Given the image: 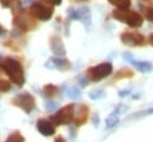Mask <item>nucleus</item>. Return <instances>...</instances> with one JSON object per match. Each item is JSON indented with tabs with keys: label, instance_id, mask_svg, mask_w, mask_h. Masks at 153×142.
Returning a JSON list of instances; mask_svg holds the SVG:
<instances>
[{
	"label": "nucleus",
	"instance_id": "nucleus-18",
	"mask_svg": "<svg viewBox=\"0 0 153 142\" xmlns=\"http://www.w3.org/2000/svg\"><path fill=\"white\" fill-rule=\"evenodd\" d=\"M105 95H106V93H105V91L102 89V88L93 89V91H91V92L88 93V97H90V99H92V100L103 99V98H105Z\"/></svg>",
	"mask_w": 153,
	"mask_h": 142
},
{
	"label": "nucleus",
	"instance_id": "nucleus-13",
	"mask_svg": "<svg viewBox=\"0 0 153 142\" xmlns=\"http://www.w3.org/2000/svg\"><path fill=\"white\" fill-rule=\"evenodd\" d=\"M130 63L141 73H149V72L153 70V64L148 61H136V60H134Z\"/></svg>",
	"mask_w": 153,
	"mask_h": 142
},
{
	"label": "nucleus",
	"instance_id": "nucleus-15",
	"mask_svg": "<svg viewBox=\"0 0 153 142\" xmlns=\"http://www.w3.org/2000/svg\"><path fill=\"white\" fill-rule=\"evenodd\" d=\"M55 68H59L60 70H67L71 68V62L67 58L63 57H53Z\"/></svg>",
	"mask_w": 153,
	"mask_h": 142
},
{
	"label": "nucleus",
	"instance_id": "nucleus-29",
	"mask_svg": "<svg viewBox=\"0 0 153 142\" xmlns=\"http://www.w3.org/2000/svg\"><path fill=\"white\" fill-rule=\"evenodd\" d=\"M92 123H93L94 126H98V125H99V116H98V113H94V115H93V117H92Z\"/></svg>",
	"mask_w": 153,
	"mask_h": 142
},
{
	"label": "nucleus",
	"instance_id": "nucleus-37",
	"mask_svg": "<svg viewBox=\"0 0 153 142\" xmlns=\"http://www.w3.org/2000/svg\"><path fill=\"white\" fill-rule=\"evenodd\" d=\"M139 97H140V94H134L133 95V99H139Z\"/></svg>",
	"mask_w": 153,
	"mask_h": 142
},
{
	"label": "nucleus",
	"instance_id": "nucleus-12",
	"mask_svg": "<svg viewBox=\"0 0 153 142\" xmlns=\"http://www.w3.org/2000/svg\"><path fill=\"white\" fill-rule=\"evenodd\" d=\"M13 25L14 27L19 29L20 31H27L30 29V24H29V19L27 17H25L24 14H18L13 17Z\"/></svg>",
	"mask_w": 153,
	"mask_h": 142
},
{
	"label": "nucleus",
	"instance_id": "nucleus-6",
	"mask_svg": "<svg viewBox=\"0 0 153 142\" xmlns=\"http://www.w3.org/2000/svg\"><path fill=\"white\" fill-rule=\"evenodd\" d=\"M12 104L17 107H20L26 115H29L36 106V100L33 98L32 94H30L29 92H23L18 95H16L12 99Z\"/></svg>",
	"mask_w": 153,
	"mask_h": 142
},
{
	"label": "nucleus",
	"instance_id": "nucleus-7",
	"mask_svg": "<svg viewBox=\"0 0 153 142\" xmlns=\"http://www.w3.org/2000/svg\"><path fill=\"white\" fill-rule=\"evenodd\" d=\"M121 41L128 47H141L145 44V37L139 32H123Z\"/></svg>",
	"mask_w": 153,
	"mask_h": 142
},
{
	"label": "nucleus",
	"instance_id": "nucleus-5",
	"mask_svg": "<svg viewBox=\"0 0 153 142\" xmlns=\"http://www.w3.org/2000/svg\"><path fill=\"white\" fill-rule=\"evenodd\" d=\"M112 73V64L111 62H102L94 67H91L87 69L86 75L87 79L91 81H100L102 79L109 76Z\"/></svg>",
	"mask_w": 153,
	"mask_h": 142
},
{
	"label": "nucleus",
	"instance_id": "nucleus-24",
	"mask_svg": "<svg viewBox=\"0 0 153 142\" xmlns=\"http://www.w3.org/2000/svg\"><path fill=\"white\" fill-rule=\"evenodd\" d=\"M127 110H128V106H126V105H123V104H118V105L115 107L114 112L117 113V115H121V113H124Z\"/></svg>",
	"mask_w": 153,
	"mask_h": 142
},
{
	"label": "nucleus",
	"instance_id": "nucleus-9",
	"mask_svg": "<svg viewBox=\"0 0 153 142\" xmlns=\"http://www.w3.org/2000/svg\"><path fill=\"white\" fill-rule=\"evenodd\" d=\"M87 116H88V106L85 104L79 105L78 107H75V113H74V124L75 126H80L82 125L86 121H87Z\"/></svg>",
	"mask_w": 153,
	"mask_h": 142
},
{
	"label": "nucleus",
	"instance_id": "nucleus-36",
	"mask_svg": "<svg viewBox=\"0 0 153 142\" xmlns=\"http://www.w3.org/2000/svg\"><path fill=\"white\" fill-rule=\"evenodd\" d=\"M24 4H30V2H33V0H23Z\"/></svg>",
	"mask_w": 153,
	"mask_h": 142
},
{
	"label": "nucleus",
	"instance_id": "nucleus-31",
	"mask_svg": "<svg viewBox=\"0 0 153 142\" xmlns=\"http://www.w3.org/2000/svg\"><path fill=\"white\" fill-rule=\"evenodd\" d=\"M44 1L49 2V4H50V5H53V6H57V5H61V2H62V0H44Z\"/></svg>",
	"mask_w": 153,
	"mask_h": 142
},
{
	"label": "nucleus",
	"instance_id": "nucleus-2",
	"mask_svg": "<svg viewBox=\"0 0 153 142\" xmlns=\"http://www.w3.org/2000/svg\"><path fill=\"white\" fill-rule=\"evenodd\" d=\"M112 17L121 23H126L130 27H140L143 24V17L140 13L129 10L116 8L112 11Z\"/></svg>",
	"mask_w": 153,
	"mask_h": 142
},
{
	"label": "nucleus",
	"instance_id": "nucleus-34",
	"mask_svg": "<svg viewBox=\"0 0 153 142\" xmlns=\"http://www.w3.org/2000/svg\"><path fill=\"white\" fill-rule=\"evenodd\" d=\"M6 33V30H5V27H2L1 25H0V36H4Z\"/></svg>",
	"mask_w": 153,
	"mask_h": 142
},
{
	"label": "nucleus",
	"instance_id": "nucleus-39",
	"mask_svg": "<svg viewBox=\"0 0 153 142\" xmlns=\"http://www.w3.org/2000/svg\"><path fill=\"white\" fill-rule=\"evenodd\" d=\"M1 60H2V56H1V54H0V62H1Z\"/></svg>",
	"mask_w": 153,
	"mask_h": 142
},
{
	"label": "nucleus",
	"instance_id": "nucleus-10",
	"mask_svg": "<svg viewBox=\"0 0 153 142\" xmlns=\"http://www.w3.org/2000/svg\"><path fill=\"white\" fill-rule=\"evenodd\" d=\"M50 49L53 51V54L57 57L65 56L66 55V48L63 42L61 41V38L59 36H51L50 38Z\"/></svg>",
	"mask_w": 153,
	"mask_h": 142
},
{
	"label": "nucleus",
	"instance_id": "nucleus-23",
	"mask_svg": "<svg viewBox=\"0 0 153 142\" xmlns=\"http://www.w3.org/2000/svg\"><path fill=\"white\" fill-rule=\"evenodd\" d=\"M44 107L49 111H53V110H56L59 107V104L56 101H53V100H45L44 101Z\"/></svg>",
	"mask_w": 153,
	"mask_h": 142
},
{
	"label": "nucleus",
	"instance_id": "nucleus-16",
	"mask_svg": "<svg viewBox=\"0 0 153 142\" xmlns=\"http://www.w3.org/2000/svg\"><path fill=\"white\" fill-rule=\"evenodd\" d=\"M118 123H120V117H118V115L115 113V112H111V113L106 117V119H105V125H106L108 129H111V128L116 126Z\"/></svg>",
	"mask_w": 153,
	"mask_h": 142
},
{
	"label": "nucleus",
	"instance_id": "nucleus-28",
	"mask_svg": "<svg viewBox=\"0 0 153 142\" xmlns=\"http://www.w3.org/2000/svg\"><path fill=\"white\" fill-rule=\"evenodd\" d=\"M13 1L14 0H0V5L2 7H5V8H7V7H10L13 4Z\"/></svg>",
	"mask_w": 153,
	"mask_h": 142
},
{
	"label": "nucleus",
	"instance_id": "nucleus-8",
	"mask_svg": "<svg viewBox=\"0 0 153 142\" xmlns=\"http://www.w3.org/2000/svg\"><path fill=\"white\" fill-rule=\"evenodd\" d=\"M36 129L39 134H42L45 137L53 136L55 134V125L50 122V119H38L36 122Z\"/></svg>",
	"mask_w": 153,
	"mask_h": 142
},
{
	"label": "nucleus",
	"instance_id": "nucleus-35",
	"mask_svg": "<svg viewBox=\"0 0 153 142\" xmlns=\"http://www.w3.org/2000/svg\"><path fill=\"white\" fill-rule=\"evenodd\" d=\"M149 44L153 47V33H151V35H149Z\"/></svg>",
	"mask_w": 153,
	"mask_h": 142
},
{
	"label": "nucleus",
	"instance_id": "nucleus-33",
	"mask_svg": "<svg viewBox=\"0 0 153 142\" xmlns=\"http://www.w3.org/2000/svg\"><path fill=\"white\" fill-rule=\"evenodd\" d=\"M54 142H66V140L62 137V136H57L56 138H55V141Z\"/></svg>",
	"mask_w": 153,
	"mask_h": 142
},
{
	"label": "nucleus",
	"instance_id": "nucleus-20",
	"mask_svg": "<svg viewBox=\"0 0 153 142\" xmlns=\"http://www.w3.org/2000/svg\"><path fill=\"white\" fill-rule=\"evenodd\" d=\"M24 141H25V138L19 131H13L12 134L8 135V137L5 142H24Z\"/></svg>",
	"mask_w": 153,
	"mask_h": 142
},
{
	"label": "nucleus",
	"instance_id": "nucleus-25",
	"mask_svg": "<svg viewBox=\"0 0 153 142\" xmlns=\"http://www.w3.org/2000/svg\"><path fill=\"white\" fill-rule=\"evenodd\" d=\"M122 57H123L126 61H128V62H131V61H134V56H133L130 53H128V51H124V53H122Z\"/></svg>",
	"mask_w": 153,
	"mask_h": 142
},
{
	"label": "nucleus",
	"instance_id": "nucleus-4",
	"mask_svg": "<svg viewBox=\"0 0 153 142\" xmlns=\"http://www.w3.org/2000/svg\"><path fill=\"white\" fill-rule=\"evenodd\" d=\"M53 12H54V6L50 5L49 2H43V1H36V2H32L31 6H30V13L42 20V21H47L51 18L53 16Z\"/></svg>",
	"mask_w": 153,
	"mask_h": 142
},
{
	"label": "nucleus",
	"instance_id": "nucleus-27",
	"mask_svg": "<svg viewBox=\"0 0 153 142\" xmlns=\"http://www.w3.org/2000/svg\"><path fill=\"white\" fill-rule=\"evenodd\" d=\"M128 94H130V88H124V89L118 91V97H120V98H124V97H127Z\"/></svg>",
	"mask_w": 153,
	"mask_h": 142
},
{
	"label": "nucleus",
	"instance_id": "nucleus-17",
	"mask_svg": "<svg viewBox=\"0 0 153 142\" xmlns=\"http://www.w3.org/2000/svg\"><path fill=\"white\" fill-rule=\"evenodd\" d=\"M66 94L71 98V99H80L81 98V91L78 87H68L66 89Z\"/></svg>",
	"mask_w": 153,
	"mask_h": 142
},
{
	"label": "nucleus",
	"instance_id": "nucleus-30",
	"mask_svg": "<svg viewBox=\"0 0 153 142\" xmlns=\"http://www.w3.org/2000/svg\"><path fill=\"white\" fill-rule=\"evenodd\" d=\"M79 84H80L81 87L87 86V85H88V80H87V78H80V79H79Z\"/></svg>",
	"mask_w": 153,
	"mask_h": 142
},
{
	"label": "nucleus",
	"instance_id": "nucleus-14",
	"mask_svg": "<svg viewBox=\"0 0 153 142\" xmlns=\"http://www.w3.org/2000/svg\"><path fill=\"white\" fill-rule=\"evenodd\" d=\"M57 92H59V87L57 86H55L53 84H48V85H45L43 87L42 94H43L44 98H47V99L50 100V98H54L57 94Z\"/></svg>",
	"mask_w": 153,
	"mask_h": 142
},
{
	"label": "nucleus",
	"instance_id": "nucleus-11",
	"mask_svg": "<svg viewBox=\"0 0 153 142\" xmlns=\"http://www.w3.org/2000/svg\"><path fill=\"white\" fill-rule=\"evenodd\" d=\"M78 10H79V13H80V21L84 24V26L86 29H90L91 27V24H92L91 10L87 6H81Z\"/></svg>",
	"mask_w": 153,
	"mask_h": 142
},
{
	"label": "nucleus",
	"instance_id": "nucleus-22",
	"mask_svg": "<svg viewBox=\"0 0 153 142\" xmlns=\"http://www.w3.org/2000/svg\"><path fill=\"white\" fill-rule=\"evenodd\" d=\"M141 11H143L145 18H146L148 21L153 23V6H151V7H145V8H142Z\"/></svg>",
	"mask_w": 153,
	"mask_h": 142
},
{
	"label": "nucleus",
	"instance_id": "nucleus-1",
	"mask_svg": "<svg viewBox=\"0 0 153 142\" xmlns=\"http://www.w3.org/2000/svg\"><path fill=\"white\" fill-rule=\"evenodd\" d=\"M1 67H2L4 72L6 73V75L8 76V79H10L14 85H17L18 87H22V86L25 84L24 69H23L22 63H20L17 58H13V57H11V56L6 57V58L2 61Z\"/></svg>",
	"mask_w": 153,
	"mask_h": 142
},
{
	"label": "nucleus",
	"instance_id": "nucleus-38",
	"mask_svg": "<svg viewBox=\"0 0 153 142\" xmlns=\"http://www.w3.org/2000/svg\"><path fill=\"white\" fill-rule=\"evenodd\" d=\"M72 1H76V2H85L87 0H72Z\"/></svg>",
	"mask_w": 153,
	"mask_h": 142
},
{
	"label": "nucleus",
	"instance_id": "nucleus-26",
	"mask_svg": "<svg viewBox=\"0 0 153 142\" xmlns=\"http://www.w3.org/2000/svg\"><path fill=\"white\" fill-rule=\"evenodd\" d=\"M44 67H45V68H48V69H55V64H54L53 57H50V58L44 63Z\"/></svg>",
	"mask_w": 153,
	"mask_h": 142
},
{
	"label": "nucleus",
	"instance_id": "nucleus-3",
	"mask_svg": "<svg viewBox=\"0 0 153 142\" xmlns=\"http://www.w3.org/2000/svg\"><path fill=\"white\" fill-rule=\"evenodd\" d=\"M74 113H75V105L68 104V105L61 107L49 119L54 125H65V124H69L74 121Z\"/></svg>",
	"mask_w": 153,
	"mask_h": 142
},
{
	"label": "nucleus",
	"instance_id": "nucleus-19",
	"mask_svg": "<svg viewBox=\"0 0 153 142\" xmlns=\"http://www.w3.org/2000/svg\"><path fill=\"white\" fill-rule=\"evenodd\" d=\"M109 2L115 5L118 10H128L130 6V0H109Z\"/></svg>",
	"mask_w": 153,
	"mask_h": 142
},
{
	"label": "nucleus",
	"instance_id": "nucleus-21",
	"mask_svg": "<svg viewBox=\"0 0 153 142\" xmlns=\"http://www.w3.org/2000/svg\"><path fill=\"white\" fill-rule=\"evenodd\" d=\"M11 89V82L8 80L0 79V93H6Z\"/></svg>",
	"mask_w": 153,
	"mask_h": 142
},
{
	"label": "nucleus",
	"instance_id": "nucleus-32",
	"mask_svg": "<svg viewBox=\"0 0 153 142\" xmlns=\"http://www.w3.org/2000/svg\"><path fill=\"white\" fill-rule=\"evenodd\" d=\"M145 113H146V115H151V113H153V107L148 109V110H147L146 112H139L137 115H145Z\"/></svg>",
	"mask_w": 153,
	"mask_h": 142
}]
</instances>
